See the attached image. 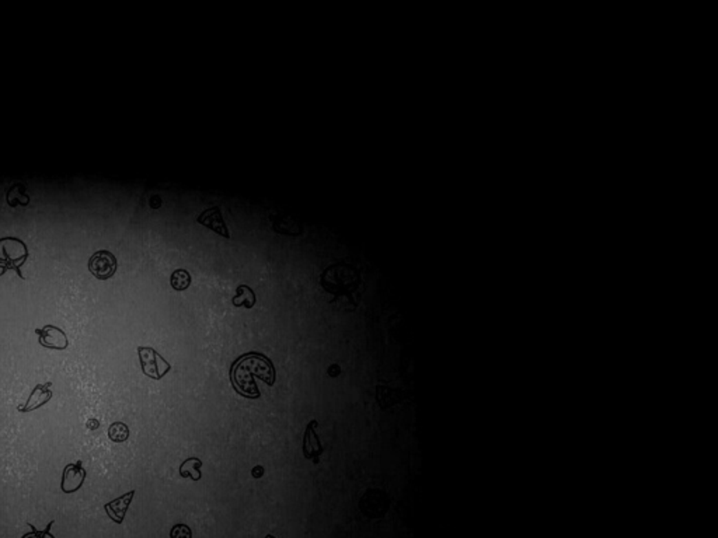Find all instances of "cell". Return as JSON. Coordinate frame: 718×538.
<instances>
[{
    "instance_id": "30bf717a",
    "label": "cell",
    "mask_w": 718,
    "mask_h": 538,
    "mask_svg": "<svg viewBox=\"0 0 718 538\" xmlns=\"http://www.w3.org/2000/svg\"><path fill=\"white\" fill-rule=\"evenodd\" d=\"M134 496H135V491H129L128 493L114 499V501L105 504L104 509H105V513L108 515V517L117 524H123Z\"/></svg>"
},
{
    "instance_id": "3957f363",
    "label": "cell",
    "mask_w": 718,
    "mask_h": 538,
    "mask_svg": "<svg viewBox=\"0 0 718 538\" xmlns=\"http://www.w3.org/2000/svg\"><path fill=\"white\" fill-rule=\"evenodd\" d=\"M138 355L143 374L150 378L162 380L171 370V365L154 348L139 347Z\"/></svg>"
},
{
    "instance_id": "7c38bea8",
    "label": "cell",
    "mask_w": 718,
    "mask_h": 538,
    "mask_svg": "<svg viewBox=\"0 0 718 538\" xmlns=\"http://www.w3.org/2000/svg\"><path fill=\"white\" fill-rule=\"evenodd\" d=\"M233 305L236 307H246V309H253L255 304V293L251 288L247 285H242L236 289V296L233 297Z\"/></svg>"
},
{
    "instance_id": "ac0fdd59",
    "label": "cell",
    "mask_w": 718,
    "mask_h": 538,
    "mask_svg": "<svg viewBox=\"0 0 718 538\" xmlns=\"http://www.w3.org/2000/svg\"><path fill=\"white\" fill-rule=\"evenodd\" d=\"M251 474H253L254 478H261V477L264 475V467H261V466L254 467L253 471H251Z\"/></svg>"
},
{
    "instance_id": "8992f818",
    "label": "cell",
    "mask_w": 718,
    "mask_h": 538,
    "mask_svg": "<svg viewBox=\"0 0 718 538\" xmlns=\"http://www.w3.org/2000/svg\"><path fill=\"white\" fill-rule=\"evenodd\" d=\"M86 470L83 469V463L79 460L76 463H70L63 469L62 473V481H61V489L65 493H73L78 492L86 480Z\"/></svg>"
},
{
    "instance_id": "277c9868",
    "label": "cell",
    "mask_w": 718,
    "mask_h": 538,
    "mask_svg": "<svg viewBox=\"0 0 718 538\" xmlns=\"http://www.w3.org/2000/svg\"><path fill=\"white\" fill-rule=\"evenodd\" d=\"M117 266L118 263L116 255L107 250L94 252L89 259V269L92 275L100 281H107L114 277L117 272Z\"/></svg>"
},
{
    "instance_id": "9a60e30c",
    "label": "cell",
    "mask_w": 718,
    "mask_h": 538,
    "mask_svg": "<svg viewBox=\"0 0 718 538\" xmlns=\"http://www.w3.org/2000/svg\"><path fill=\"white\" fill-rule=\"evenodd\" d=\"M55 524V521H50V524L44 528V530H39L36 527H34L32 524H28V527H31V531L30 532H25L21 538H55L52 534H51V528L52 526Z\"/></svg>"
},
{
    "instance_id": "5bb4252c",
    "label": "cell",
    "mask_w": 718,
    "mask_h": 538,
    "mask_svg": "<svg viewBox=\"0 0 718 538\" xmlns=\"http://www.w3.org/2000/svg\"><path fill=\"white\" fill-rule=\"evenodd\" d=\"M170 283L174 290H185L191 285V275L185 269H177L171 274Z\"/></svg>"
},
{
    "instance_id": "7a4b0ae2",
    "label": "cell",
    "mask_w": 718,
    "mask_h": 538,
    "mask_svg": "<svg viewBox=\"0 0 718 538\" xmlns=\"http://www.w3.org/2000/svg\"><path fill=\"white\" fill-rule=\"evenodd\" d=\"M28 258V248L25 243L17 237L0 239V278L8 271H14L21 279H24L20 268Z\"/></svg>"
},
{
    "instance_id": "ba28073f",
    "label": "cell",
    "mask_w": 718,
    "mask_h": 538,
    "mask_svg": "<svg viewBox=\"0 0 718 538\" xmlns=\"http://www.w3.org/2000/svg\"><path fill=\"white\" fill-rule=\"evenodd\" d=\"M317 425H319L317 420L309 422V425L306 427V431H305V436H304V455L308 460H313L315 464H319L320 455L323 453V446L320 443V438L316 433Z\"/></svg>"
},
{
    "instance_id": "8fae6325",
    "label": "cell",
    "mask_w": 718,
    "mask_h": 538,
    "mask_svg": "<svg viewBox=\"0 0 718 538\" xmlns=\"http://www.w3.org/2000/svg\"><path fill=\"white\" fill-rule=\"evenodd\" d=\"M201 467H202V461L198 457H190L180 466V475L182 478H190L197 482L202 478Z\"/></svg>"
},
{
    "instance_id": "52a82bcc",
    "label": "cell",
    "mask_w": 718,
    "mask_h": 538,
    "mask_svg": "<svg viewBox=\"0 0 718 538\" xmlns=\"http://www.w3.org/2000/svg\"><path fill=\"white\" fill-rule=\"evenodd\" d=\"M51 387H52V381H47L45 384H36L34 390L31 391L28 400L25 401V404L19 407V412L27 413V412H32L35 409L44 407L52 398L54 393H52Z\"/></svg>"
},
{
    "instance_id": "2e32d148",
    "label": "cell",
    "mask_w": 718,
    "mask_h": 538,
    "mask_svg": "<svg viewBox=\"0 0 718 538\" xmlns=\"http://www.w3.org/2000/svg\"><path fill=\"white\" fill-rule=\"evenodd\" d=\"M170 538H193V531L187 524H176L170 531Z\"/></svg>"
},
{
    "instance_id": "e0dca14e",
    "label": "cell",
    "mask_w": 718,
    "mask_h": 538,
    "mask_svg": "<svg viewBox=\"0 0 718 538\" xmlns=\"http://www.w3.org/2000/svg\"><path fill=\"white\" fill-rule=\"evenodd\" d=\"M86 425H87V428H89V429H92V431H96V429H98V427H100V420H98V419H94V418H93V419L87 420V424H86Z\"/></svg>"
},
{
    "instance_id": "5b68a950",
    "label": "cell",
    "mask_w": 718,
    "mask_h": 538,
    "mask_svg": "<svg viewBox=\"0 0 718 538\" xmlns=\"http://www.w3.org/2000/svg\"><path fill=\"white\" fill-rule=\"evenodd\" d=\"M35 334L39 335L40 345L48 349L65 351L69 347V339L63 330L56 325H45L44 328H36Z\"/></svg>"
},
{
    "instance_id": "6da1fadb",
    "label": "cell",
    "mask_w": 718,
    "mask_h": 538,
    "mask_svg": "<svg viewBox=\"0 0 718 538\" xmlns=\"http://www.w3.org/2000/svg\"><path fill=\"white\" fill-rule=\"evenodd\" d=\"M254 376L266 381L268 386L275 384V369L271 361L258 352H249L240 356L231 369V380L233 389L243 397L257 400L261 393L257 389Z\"/></svg>"
},
{
    "instance_id": "4fadbf2b",
    "label": "cell",
    "mask_w": 718,
    "mask_h": 538,
    "mask_svg": "<svg viewBox=\"0 0 718 538\" xmlns=\"http://www.w3.org/2000/svg\"><path fill=\"white\" fill-rule=\"evenodd\" d=\"M108 438L116 443H124L129 438V428L124 422H114L108 428Z\"/></svg>"
},
{
    "instance_id": "9c48e42d",
    "label": "cell",
    "mask_w": 718,
    "mask_h": 538,
    "mask_svg": "<svg viewBox=\"0 0 718 538\" xmlns=\"http://www.w3.org/2000/svg\"><path fill=\"white\" fill-rule=\"evenodd\" d=\"M197 222L211 230H213V232L219 236H223L224 239H231V233L228 227H226L224 222H223V216H222V211L219 206H213L211 209H207L204 211L198 217H197Z\"/></svg>"
},
{
    "instance_id": "d6986e66",
    "label": "cell",
    "mask_w": 718,
    "mask_h": 538,
    "mask_svg": "<svg viewBox=\"0 0 718 538\" xmlns=\"http://www.w3.org/2000/svg\"><path fill=\"white\" fill-rule=\"evenodd\" d=\"M266 538H275V537L271 535V534H268V535H266Z\"/></svg>"
}]
</instances>
